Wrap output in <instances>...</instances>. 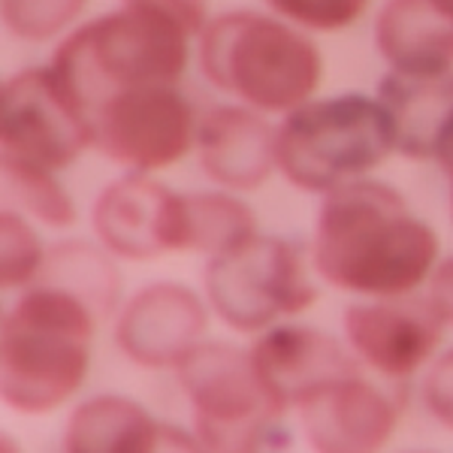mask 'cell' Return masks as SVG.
<instances>
[{"instance_id":"obj_13","label":"cell","mask_w":453,"mask_h":453,"mask_svg":"<svg viewBox=\"0 0 453 453\" xmlns=\"http://www.w3.org/2000/svg\"><path fill=\"white\" fill-rule=\"evenodd\" d=\"M305 435L318 450L363 453L378 450L396 433L399 411L360 372L326 384L299 405Z\"/></svg>"},{"instance_id":"obj_9","label":"cell","mask_w":453,"mask_h":453,"mask_svg":"<svg viewBox=\"0 0 453 453\" xmlns=\"http://www.w3.org/2000/svg\"><path fill=\"white\" fill-rule=\"evenodd\" d=\"M85 149H94V130L61 91L52 67H31L6 79L0 94V157L58 173Z\"/></svg>"},{"instance_id":"obj_17","label":"cell","mask_w":453,"mask_h":453,"mask_svg":"<svg viewBox=\"0 0 453 453\" xmlns=\"http://www.w3.org/2000/svg\"><path fill=\"white\" fill-rule=\"evenodd\" d=\"M375 49L393 73H453V19L429 0H387L375 19Z\"/></svg>"},{"instance_id":"obj_26","label":"cell","mask_w":453,"mask_h":453,"mask_svg":"<svg viewBox=\"0 0 453 453\" xmlns=\"http://www.w3.org/2000/svg\"><path fill=\"white\" fill-rule=\"evenodd\" d=\"M134 4L155 6V10L166 12L170 19H175L179 25H185L191 36H200L203 27L209 25V10L206 0H134Z\"/></svg>"},{"instance_id":"obj_23","label":"cell","mask_w":453,"mask_h":453,"mask_svg":"<svg viewBox=\"0 0 453 453\" xmlns=\"http://www.w3.org/2000/svg\"><path fill=\"white\" fill-rule=\"evenodd\" d=\"M88 0H0L4 25L27 42L52 40L79 19Z\"/></svg>"},{"instance_id":"obj_12","label":"cell","mask_w":453,"mask_h":453,"mask_svg":"<svg viewBox=\"0 0 453 453\" xmlns=\"http://www.w3.org/2000/svg\"><path fill=\"white\" fill-rule=\"evenodd\" d=\"M444 324L433 305L399 296L378 303L350 305L345 311V335L366 366L381 372L384 378H408L423 363L433 360L441 345Z\"/></svg>"},{"instance_id":"obj_16","label":"cell","mask_w":453,"mask_h":453,"mask_svg":"<svg viewBox=\"0 0 453 453\" xmlns=\"http://www.w3.org/2000/svg\"><path fill=\"white\" fill-rule=\"evenodd\" d=\"M196 448V435L155 420L140 402L124 396H94L82 402L64 429V450L70 453H157Z\"/></svg>"},{"instance_id":"obj_4","label":"cell","mask_w":453,"mask_h":453,"mask_svg":"<svg viewBox=\"0 0 453 453\" xmlns=\"http://www.w3.org/2000/svg\"><path fill=\"white\" fill-rule=\"evenodd\" d=\"M206 82L257 112H294L320 85L318 46L309 34L260 12H224L200 34Z\"/></svg>"},{"instance_id":"obj_27","label":"cell","mask_w":453,"mask_h":453,"mask_svg":"<svg viewBox=\"0 0 453 453\" xmlns=\"http://www.w3.org/2000/svg\"><path fill=\"white\" fill-rule=\"evenodd\" d=\"M429 305L444 326H453V257L433 269L429 279Z\"/></svg>"},{"instance_id":"obj_14","label":"cell","mask_w":453,"mask_h":453,"mask_svg":"<svg viewBox=\"0 0 453 453\" xmlns=\"http://www.w3.org/2000/svg\"><path fill=\"white\" fill-rule=\"evenodd\" d=\"M248 350L263 384L273 390L284 411L290 405L299 408L326 384L360 372L354 357H348L333 335L311 326H275Z\"/></svg>"},{"instance_id":"obj_25","label":"cell","mask_w":453,"mask_h":453,"mask_svg":"<svg viewBox=\"0 0 453 453\" xmlns=\"http://www.w3.org/2000/svg\"><path fill=\"white\" fill-rule=\"evenodd\" d=\"M423 405L441 426L453 429V348L429 369L423 381Z\"/></svg>"},{"instance_id":"obj_29","label":"cell","mask_w":453,"mask_h":453,"mask_svg":"<svg viewBox=\"0 0 453 453\" xmlns=\"http://www.w3.org/2000/svg\"><path fill=\"white\" fill-rule=\"evenodd\" d=\"M429 4H433L438 12H444L448 19H453V0H429Z\"/></svg>"},{"instance_id":"obj_28","label":"cell","mask_w":453,"mask_h":453,"mask_svg":"<svg viewBox=\"0 0 453 453\" xmlns=\"http://www.w3.org/2000/svg\"><path fill=\"white\" fill-rule=\"evenodd\" d=\"M435 164L441 166L444 173L453 175V119L448 121L444 127L441 140H438V149H435Z\"/></svg>"},{"instance_id":"obj_11","label":"cell","mask_w":453,"mask_h":453,"mask_svg":"<svg viewBox=\"0 0 453 453\" xmlns=\"http://www.w3.org/2000/svg\"><path fill=\"white\" fill-rule=\"evenodd\" d=\"M209 326V311L191 288L157 281L124 305L115 342L142 369H179Z\"/></svg>"},{"instance_id":"obj_2","label":"cell","mask_w":453,"mask_h":453,"mask_svg":"<svg viewBox=\"0 0 453 453\" xmlns=\"http://www.w3.org/2000/svg\"><path fill=\"white\" fill-rule=\"evenodd\" d=\"M191 31L155 6L121 0V10L76 27L58 46L52 73L88 124L119 91L179 85L188 70Z\"/></svg>"},{"instance_id":"obj_10","label":"cell","mask_w":453,"mask_h":453,"mask_svg":"<svg viewBox=\"0 0 453 453\" xmlns=\"http://www.w3.org/2000/svg\"><path fill=\"white\" fill-rule=\"evenodd\" d=\"M91 224L106 251L124 260L188 251L185 196L145 173H127L106 185L94 203Z\"/></svg>"},{"instance_id":"obj_3","label":"cell","mask_w":453,"mask_h":453,"mask_svg":"<svg viewBox=\"0 0 453 453\" xmlns=\"http://www.w3.org/2000/svg\"><path fill=\"white\" fill-rule=\"evenodd\" d=\"M97 314L52 284H31L0 330V396L21 414H49L82 387Z\"/></svg>"},{"instance_id":"obj_1","label":"cell","mask_w":453,"mask_h":453,"mask_svg":"<svg viewBox=\"0 0 453 453\" xmlns=\"http://www.w3.org/2000/svg\"><path fill=\"white\" fill-rule=\"evenodd\" d=\"M438 236L384 181H350L326 194L311 242L318 275L345 294L393 299L435 269Z\"/></svg>"},{"instance_id":"obj_8","label":"cell","mask_w":453,"mask_h":453,"mask_svg":"<svg viewBox=\"0 0 453 453\" xmlns=\"http://www.w3.org/2000/svg\"><path fill=\"white\" fill-rule=\"evenodd\" d=\"M94 149L130 173L179 164L196 140L194 109L173 85L130 88L109 97L94 115Z\"/></svg>"},{"instance_id":"obj_22","label":"cell","mask_w":453,"mask_h":453,"mask_svg":"<svg viewBox=\"0 0 453 453\" xmlns=\"http://www.w3.org/2000/svg\"><path fill=\"white\" fill-rule=\"evenodd\" d=\"M42 260H46V251L34 226L19 211L4 209L0 215V284L4 290L34 284L40 279Z\"/></svg>"},{"instance_id":"obj_30","label":"cell","mask_w":453,"mask_h":453,"mask_svg":"<svg viewBox=\"0 0 453 453\" xmlns=\"http://www.w3.org/2000/svg\"><path fill=\"white\" fill-rule=\"evenodd\" d=\"M450 215H453V175H450Z\"/></svg>"},{"instance_id":"obj_19","label":"cell","mask_w":453,"mask_h":453,"mask_svg":"<svg viewBox=\"0 0 453 453\" xmlns=\"http://www.w3.org/2000/svg\"><path fill=\"white\" fill-rule=\"evenodd\" d=\"M34 284H52V288L70 290L73 296L85 299L97 318L112 314L121 296V279L112 260L88 242H79V239L49 248L40 279Z\"/></svg>"},{"instance_id":"obj_20","label":"cell","mask_w":453,"mask_h":453,"mask_svg":"<svg viewBox=\"0 0 453 453\" xmlns=\"http://www.w3.org/2000/svg\"><path fill=\"white\" fill-rule=\"evenodd\" d=\"M185 236L188 251H206L215 257L257 236V221L239 196L191 194L185 196Z\"/></svg>"},{"instance_id":"obj_5","label":"cell","mask_w":453,"mask_h":453,"mask_svg":"<svg viewBox=\"0 0 453 453\" xmlns=\"http://www.w3.org/2000/svg\"><path fill=\"white\" fill-rule=\"evenodd\" d=\"M396 151L387 109L366 94L309 100L275 130V164L299 191L330 194L360 181Z\"/></svg>"},{"instance_id":"obj_15","label":"cell","mask_w":453,"mask_h":453,"mask_svg":"<svg viewBox=\"0 0 453 453\" xmlns=\"http://www.w3.org/2000/svg\"><path fill=\"white\" fill-rule=\"evenodd\" d=\"M275 130L251 106H215L196 124L203 170L226 191H257L279 170Z\"/></svg>"},{"instance_id":"obj_18","label":"cell","mask_w":453,"mask_h":453,"mask_svg":"<svg viewBox=\"0 0 453 453\" xmlns=\"http://www.w3.org/2000/svg\"><path fill=\"white\" fill-rule=\"evenodd\" d=\"M378 104L390 115L399 155L435 160L438 140L453 119V73L408 76L390 70L378 85Z\"/></svg>"},{"instance_id":"obj_7","label":"cell","mask_w":453,"mask_h":453,"mask_svg":"<svg viewBox=\"0 0 453 453\" xmlns=\"http://www.w3.org/2000/svg\"><path fill=\"white\" fill-rule=\"evenodd\" d=\"M203 279L211 309L236 333H260L279 318L311 309L318 299L303 251L260 233L233 251L209 257Z\"/></svg>"},{"instance_id":"obj_24","label":"cell","mask_w":453,"mask_h":453,"mask_svg":"<svg viewBox=\"0 0 453 453\" xmlns=\"http://www.w3.org/2000/svg\"><path fill=\"white\" fill-rule=\"evenodd\" d=\"M372 0H266V6L279 19L303 31H345L363 12L369 10Z\"/></svg>"},{"instance_id":"obj_21","label":"cell","mask_w":453,"mask_h":453,"mask_svg":"<svg viewBox=\"0 0 453 453\" xmlns=\"http://www.w3.org/2000/svg\"><path fill=\"white\" fill-rule=\"evenodd\" d=\"M0 164H4L6 196L19 200V206H25L34 218L49 226H70L76 221V206L52 170L16 157H0Z\"/></svg>"},{"instance_id":"obj_6","label":"cell","mask_w":453,"mask_h":453,"mask_svg":"<svg viewBox=\"0 0 453 453\" xmlns=\"http://www.w3.org/2000/svg\"><path fill=\"white\" fill-rule=\"evenodd\" d=\"M179 381L194 408V435L203 450H269L288 444L284 405L263 384L251 350L196 345L179 366Z\"/></svg>"}]
</instances>
